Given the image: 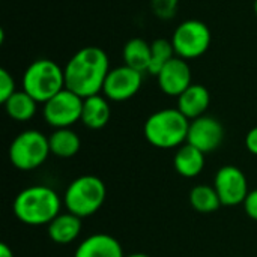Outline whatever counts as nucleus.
<instances>
[{
  "label": "nucleus",
  "mask_w": 257,
  "mask_h": 257,
  "mask_svg": "<svg viewBox=\"0 0 257 257\" xmlns=\"http://www.w3.org/2000/svg\"><path fill=\"white\" fill-rule=\"evenodd\" d=\"M110 69L108 54L101 47H83L63 66L66 89L80 95L83 99L102 93Z\"/></svg>",
  "instance_id": "f257e3e1"
},
{
  "label": "nucleus",
  "mask_w": 257,
  "mask_h": 257,
  "mask_svg": "<svg viewBox=\"0 0 257 257\" xmlns=\"http://www.w3.org/2000/svg\"><path fill=\"white\" fill-rule=\"evenodd\" d=\"M62 200L47 185H32L21 190L12 205L15 217L27 226H48L60 214Z\"/></svg>",
  "instance_id": "f03ea898"
},
{
  "label": "nucleus",
  "mask_w": 257,
  "mask_h": 257,
  "mask_svg": "<svg viewBox=\"0 0 257 257\" xmlns=\"http://www.w3.org/2000/svg\"><path fill=\"white\" fill-rule=\"evenodd\" d=\"M188 128L190 120L178 108H163L146 119L143 133L152 146L173 149L187 143Z\"/></svg>",
  "instance_id": "7ed1b4c3"
},
{
  "label": "nucleus",
  "mask_w": 257,
  "mask_h": 257,
  "mask_svg": "<svg viewBox=\"0 0 257 257\" xmlns=\"http://www.w3.org/2000/svg\"><path fill=\"white\" fill-rule=\"evenodd\" d=\"M66 87L63 68L51 59L33 60L23 74V90L39 104L47 102Z\"/></svg>",
  "instance_id": "20e7f679"
},
{
  "label": "nucleus",
  "mask_w": 257,
  "mask_h": 257,
  "mask_svg": "<svg viewBox=\"0 0 257 257\" xmlns=\"http://www.w3.org/2000/svg\"><path fill=\"white\" fill-rule=\"evenodd\" d=\"M105 184L98 176L83 175L68 185L63 194V205L68 212L86 218L99 211L105 202Z\"/></svg>",
  "instance_id": "39448f33"
},
{
  "label": "nucleus",
  "mask_w": 257,
  "mask_h": 257,
  "mask_svg": "<svg viewBox=\"0 0 257 257\" xmlns=\"http://www.w3.org/2000/svg\"><path fill=\"white\" fill-rule=\"evenodd\" d=\"M50 154L48 137L38 130H26L20 133L9 146V161L15 169L24 172L41 167Z\"/></svg>",
  "instance_id": "423d86ee"
},
{
  "label": "nucleus",
  "mask_w": 257,
  "mask_h": 257,
  "mask_svg": "<svg viewBox=\"0 0 257 257\" xmlns=\"http://www.w3.org/2000/svg\"><path fill=\"white\" fill-rule=\"evenodd\" d=\"M170 41L178 57L184 60H194L209 50L212 35L203 21L185 20L175 29Z\"/></svg>",
  "instance_id": "0eeeda50"
},
{
  "label": "nucleus",
  "mask_w": 257,
  "mask_h": 257,
  "mask_svg": "<svg viewBox=\"0 0 257 257\" xmlns=\"http://www.w3.org/2000/svg\"><path fill=\"white\" fill-rule=\"evenodd\" d=\"M83 101L84 99L80 95L65 87L57 95L42 104L44 120L54 130L71 128L74 123L81 120Z\"/></svg>",
  "instance_id": "6e6552de"
},
{
  "label": "nucleus",
  "mask_w": 257,
  "mask_h": 257,
  "mask_svg": "<svg viewBox=\"0 0 257 257\" xmlns=\"http://www.w3.org/2000/svg\"><path fill=\"white\" fill-rule=\"evenodd\" d=\"M142 84L143 72L126 65H120L110 69L102 87V95L108 101L123 102L136 96L142 89Z\"/></svg>",
  "instance_id": "1a4fd4ad"
},
{
  "label": "nucleus",
  "mask_w": 257,
  "mask_h": 257,
  "mask_svg": "<svg viewBox=\"0 0 257 257\" xmlns=\"http://www.w3.org/2000/svg\"><path fill=\"white\" fill-rule=\"evenodd\" d=\"M214 188L223 206L241 205L250 193L247 178L236 166H223L214 178Z\"/></svg>",
  "instance_id": "9d476101"
},
{
  "label": "nucleus",
  "mask_w": 257,
  "mask_h": 257,
  "mask_svg": "<svg viewBox=\"0 0 257 257\" xmlns=\"http://www.w3.org/2000/svg\"><path fill=\"white\" fill-rule=\"evenodd\" d=\"M224 140V126L214 117L203 114L194 120H190L187 143L200 149L203 154L217 151Z\"/></svg>",
  "instance_id": "9b49d317"
},
{
  "label": "nucleus",
  "mask_w": 257,
  "mask_h": 257,
  "mask_svg": "<svg viewBox=\"0 0 257 257\" xmlns=\"http://www.w3.org/2000/svg\"><path fill=\"white\" fill-rule=\"evenodd\" d=\"M158 86L169 96H179L193 84V74L188 60L175 56L157 75Z\"/></svg>",
  "instance_id": "f8f14e48"
},
{
  "label": "nucleus",
  "mask_w": 257,
  "mask_h": 257,
  "mask_svg": "<svg viewBox=\"0 0 257 257\" xmlns=\"http://www.w3.org/2000/svg\"><path fill=\"white\" fill-rule=\"evenodd\" d=\"M211 104V95L209 90L199 83H193L188 89H185L178 96V105L176 108L188 119L194 120L203 114H206Z\"/></svg>",
  "instance_id": "ddd939ff"
},
{
  "label": "nucleus",
  "mask_w": 257,
  "mask_h": 257,
  "mask_svg": "<svg viewBox=\"0 0 257 257\" xmlns=\"http://www.w3.org/2000/svg\"><path fill=\"white\" fill-rule=\"evenodd\" d=\"M74 257H125V254L116 238L107 233H95L80 242Z\"/></svg>",
  "instance_id": "4468645a"
},
{
  "label": "nucleus",
  "mask_w": 257,
  "mask_h": 257,
  "mask_svg": "<svg viewBox=\"0 0 257 257\" xmlns=\"http://www.w3.org/2000/svg\"><path fill=\"white\" fill-rule=\"evenodd\" d=\"M81 227H83V223L80 217L71 212L59 214L48 224V236L53 242L66 245V244L74 242L80 236Z\"/></svg>",
  "instance_id": "2eb2a0df"
},
{
  "label": "nucleus",
  "mask_w": 257,
  "mask_h": 257,
  "mask_svg": "<svg viewBox=\"0 0 257 257\" xmlns=\"http://www.w3.org/2000/svg\"><path fill=\"white\" fill-rule=\"evenodd\" d=\"M111 116V108L108 99L98 93L83 101V111H81V122L89 130H101L104 128Z\"/></svg>",
  "instance_id": "dca6fc26"
},
{
  "label": "nucleus",
  "mask_w": 257,
  "mask_h": 257,
  "mask_svg": "<svg viewBox=\"0 0 257 257\" xmlns=\"http://www.w3.org/2000/svg\"><path fill=\"white\" fill-rule=\"evenodd\" d=\"M205 155L200 149L191 146L190 143L182 145L173 158V166L176 173L184 178H196L205 169Z\"/></svg>",
  "instance_id": "f3484780"
},
{
  "label": "nucleus",
  "mask_w": 257,
  "mask_h": 257,
  "mask_svg": "<svg viewBox=\"0 0 257 257\" xmlns=\"http://www.w3.org/2000/svg\"><path fill=\"white\" fill-rule=\"evenodd\" d=\"M122 57L123 65L145 74L148 72L151 63V44L142 38H133L123 45Z\"/></svg>",
  "instance_id": "a211bd4d"
},
{
  "label": "nucleus",
  "mask_w": 257,
  "mask_h": 257,
  "mask_svg": "<svg viewBox=\"0 0 257 257\" xmlns=\"http://www.w3.org/2000/svg\"><path fill=\"white\" fill-rule=\"evenodd\" d=\"M50 151L53 155L59 158H71L78 154L81 148V140L75 131L71 128H59L54 130L50 137Z\"/></svg>",
  "instance_id": "6ab92c4d"
},
{
  "label": "nucleus",
  "mask_w": 257,
  "mask_h": 257,
  "mask_svg": "<svg viewBox=\"0 0 257 257\" xmlns=\"http://www.w3.org/2000/svg\"><path fill=\"white\" fill-rule=\"evenodd\" d=\"M38 104L39 102L32 98L26 90H17L6 102H3L6 114L17 122L30 120L36 114Z\"/></svg>",
  "instance_id": "aec40b11"
},
{
  "label": "nucleus",
  "mask_w": 257,
  "mask_h": 257,
  "mask_svg": "<svg viewBox=\"0 0 257 257\" xmlns=\"http://www.w3.org/2000/svg\"><path fill=\"white\" fill-rule=\"evenodd\" d=\"M190 203L200 214H212L220 209L221 200L214 185H196L190 191Z\"/></svg>",
  "instance_id": "412c9836"
},
{
  "label": "nucleus",
  "mask_w": 257,
  "mask_h": 257,
  "mask_svg": "<svg viewBox=\"0 0 257 257\" xmlns=\"http://www.w3.org/2000/svg\"><path fill=\"white\" fill-rule=\"evenodd\" d=\"M175 48L172 45V41L160 38L151 42V63L148 74L151 75H158V72L175 57Z\"/></svg>",
  "instance_id": "4be33fe9"
},
{
  "label": "nucleus",
  "mask_w": 257,
  "mask_h": 257,
  "mask_svg": "<svg viewBox=\"0 0 257 257\" xmlns=\"http://www.w3.org/2000/svg\"><path fill=\"white\" fill-rule=\"evenodd\" d=\"M179 0H151V8L155 17L161 20H170L176 15Z\"/></svg>",
  "instance_id": "5701e85b"
},
{
  "label": "nucleus",
  "mask_w": 257,
  "mask_h": 257,
  "mask_svg": "<svg viewBox=\"0 0 257 257\" xmlns=\"http://www.w3.org/2000/svg\"><path fill=\"white\" fill-rule=\"evenodd\" d=\"M17 92L15 89V80L12 74H9L8 69L2 68L0 69V102H6L14 93Z\"/></svg>",
  "instance_id": "b1692460"
},
{
  "label": "nucleus",
  "mask_w": 257,
  "mask_h": 257,
  "mask_svg": "<svg viewBox=\"0 0 257 257\" xmlns=\"http://www.w3.org/2000/svg\"><path fill=\"white\" fill-rule=\"evenodd\" d=\"M242 205H244V209H245L247 215L257 221V188L248 193V196H247V199L244 200Z\"/></svg>",
  "instance_id": "393cba45"
},
{
  "label": "nucleus",
  "mask_w": 257,
  "mask_h": 257,
  "mask_svg": "<svg viewBox=\"0 0 257 257\" xmlns=\"http://www.w3.org/2000/svg\"><path fill=\"white\" fill-rule=\"evenodd\" d=\"M245 148L250 154L257 155V126L251 128L245 136Z\"/></svg>",
  "instance_id": "a878e982"
},
{
  "label": "nucleus",
  "mask_w": 257,
  "mask_h": 257,
  "mask_svg": "<svg viewBox=\"0 0 257 257\" xmlns=\"http://www.w3.org/2000/svg\"><path fill=\"white\" fill-rule=\"evenodd\" d=\"M0 257H14L12 250L6 244H0Z\"/></svg>",
  "instance_id": "bb28decb"
},
{
  "label": "nucleus",
  "mask_w": 257,
  "mask_h": 257,
  "mask_svg": "<svg viewBox=\"0 0 257 257\" xmlns=\"http://www.w3.org/2000/svg\"><path fill=\"white\" fill-rule=\"evenodd\" d=\"M125 257H151L148 256V254H145V253H134V254H128V256Z\"/></svg>",
  "instance_id": "cd10ccee"
},
{
  "label": "nucleus",
  "mask_w": 257,
  "mask_h": 257,
  "mask_svg": "<svg viewBox=\"0 0 257 257\" xmlns=\"http://www.w3.org/2000/svg\"><path fill=\"white\" fill-rule=\"evenodd\" d=\"M254 12H256L257 15V0H254Z\"/></svg>",
  "instance_id": "c85d7f7f"
}]
</instances>
